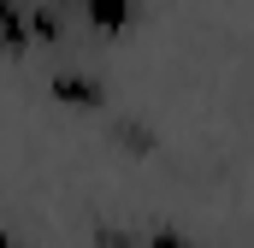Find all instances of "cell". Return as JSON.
Returning a JSON list of instances; mask_svg holds the SVG:
<instances>
[{"mask_svg":"<svg viewBox=\"0 0 254 248\" xmlns=\"http://www.w3.org/2000/svg\"><path fill=\"white\" fill-rule=\"evenodd\" d=\"M113 142H119L125 154H136V160L160 148V136H154V130H148V124H142V119H113Z\"/></svg>","mask_w":254,"mask_h":248,"instance_id":"3957f363","label":"cell"},{"mask_svg":"<svg viewBox=\"0 0 254 248\" xmlns=\"http://www.w3.org/2000/svg\"><path fill=\"white\" fill-rule=\"evenodd\" d=\"M48 95L60 107H83V113H101L107 107V83H95L89 71H54L48 77Z\"/></svg>","mask_w":254,"mask_h":248,"instance_id":"6da1fadb","label":"cell"},{"mask_svg":"<svg viewBox=\"0 0 254 248\" xmlns=\"http://www.w3.org/2000/svg\"><path fill=\"white\" fill-rule=\"evenodd\" d=\"M83 6V18L95 24V30H107V36H125L130 24H136V0H77Z\"/></svg>","mask_w":254,"mask_h":248,"instance_id":"7a4b0ae2","label":"cell"},{"mask_svg":"<svg viewBox=\"0 0 254 248\" xmlns=\"http://www.w3.org/2000/svg\"><path fill=\"white\" fill-rule=\"evenodd\" d=\"M95 248H136L130 231H95Z\"/></svg>","mask_w":254,"mask_h":248,"instance_id":"277c9868","label":"cell"},{"mask_svg":"<svg viewBox=\"0 0 254 248\" xmlns=\"http://www.w3.org/2000/svg\"><path fill=\"white\" fill-rule=\"evenodd\" d=\"M0 248H18V243H12V237H6V231H0Z\"/></svg>","mask_w":254,"mask_h":248,"instance_id":"8992f818","label":"cell"},{"mask_svg":"<svg viewBox=\"0 0 254 248\" xmlns=\"http://www.w3.org/2000/svg\"><path fill=\"white\" fill-rule=\"evenodd\" d=\"M148 248H190V237H178V231H154Z\"/></svg>","mask_w":254,"mask_h":248,"instance_id":"5b68a950","label":"cell"}]
</instances>
